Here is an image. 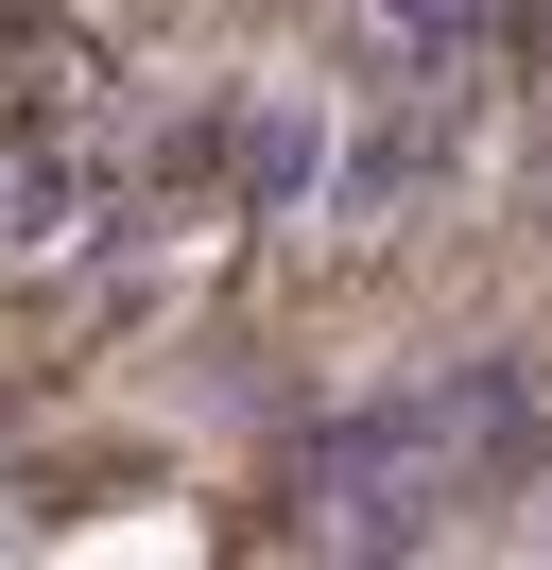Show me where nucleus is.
<instances>
[{
  "label": "nucleus",
  "instance_id": "1",
  "mask_svg": "<svg viewBox=\"0 0 552 570\" xmlns=\"http://www.w3.org/2000/svg\"><path fill=\"white\" fill-rule=\"evenodd\" d=\"M518 363H448L432 397H363V415H328L310 432V501H345L363 535H397V519H432L466 466H518Z\"/></svg>",
  "mask_w": 552,
  "mask_h": 570
},
{
  "label": "nucleus",
  "instance_id": "2",
  "mask_svg": "<svg viewBox=\"0 0 552 570\" xmlns=\"http://www.w3.org/2000/svg\"><path fill=\"white\" fill-rule=\"evenodd\" d=\"M241 208H328V105H259L241 121Z\"/></svg>",
  "mask_w": 552,
  "mask_h": 570
},
{
  "label": "nucleus",
  "instance_id": "3",
  "mask_svg": "<svg viewBox=\"0 0 552 570\" xmlns=\"http://www.w3.org/2000/svg\"><path fill=\"white\" fill-rule=\"evenodd\" d=\"M69 225H87V174L52 139H0V259H52Z\"/></svg>",
  "mask_w": 552,
  "mask_h": 570
},
{
  "label": "nucleus",
  "instance_id": "4",
  "mask_svg": "<svg viewBox=\"0 0 552 570\" xmlns=\"http://www.w3.org/2000/svg\"><path fill=\"white\" fill-rule=\"evenodd\" d=\"M379 36H397V52H432V70H448V52H483V0H379Z\"/></svg>",
  "mask_w": 552,
  "mask_h": 570
}]
</instances>
